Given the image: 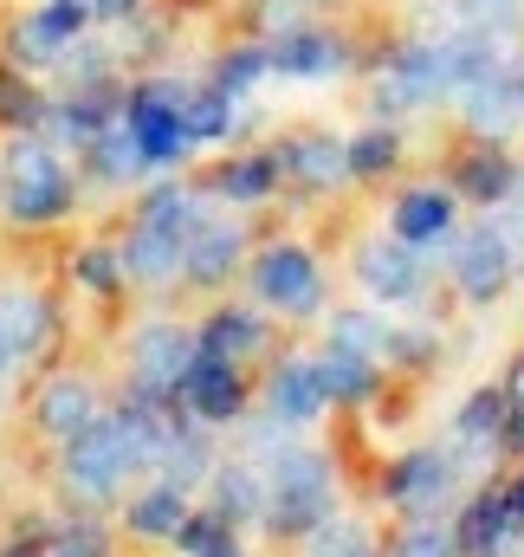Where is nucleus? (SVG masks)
I'll return each instance as SVG.
<instances>
[{
    "label": "nucleus",
    "instance_id": "nucleus-1",
    "mask_svg": "<svg viewBox=\"0 0 524 557\" xmlns=\"http://www.w3.org/2000/svg\"><path fill=\"white\" fill-rule=\"evenodd\" d=\"M330 519V467L311 447H285L272 467V493H265V525L272 532H317Z\"/></svg>",
    "mask_w": 524,
    "mask_h": 557
},
{
    "label": "nucleus",
    "instance_id": "nucleus-2",
    "mask_svg": "<svg viewBox=\"0 0 524 557\" xmlns=\"http://www.w3.org/2000/svg\"><path fill=\"white\" fill-rule=\"evenodd\" d=\"M447 260H453V285H460L466 305H492V298H506V285H512L519 267H524L519 240L499 227V214L479 221V227H466V234H453Z\"/></svg>",
    "mask_w": 524,
    "mask_h": 557
},
{
    "label": "nucleus",
    "instance_id": "nucleus-3",
    "mask_svg": "<svg viewBox=\"0 0 524 557\" xmlns=\"http://www.w3.org/2000/svg\"><path fill=\"white\" fill-rule=\"evenodd\" d=\"M376 117H408V111H434L447 104V72H440V39H401L389 65L376 72Z\"/></svg>",
    "mask_w": 524,
    "mask_h": 557
},
{
    "label": "nucleus",
    "instance_id": "nucleus-4",
    "mask_svg": "<svg viewBox=\"0 0 524 557\" xmlns=\"http://www.w3.org/2000/svg\"><path fill=\"white\" fill-rule=\"evenodd\" d=\"M124 124L136 131L149 169H169V162H182L195 149V131L182 117V85L175 78H142V85H130L124 91Z\"/></svg>",
    "mask_w": 524,
    "mask_h": 557
},
{
    "label": "nucleus",
    "instance_id": "nucleus-5",
    "mask_svg": "<svg viewBox=\"0 0 524 557\" xmlns=\"http://www.w3.org/2000/svg\"><path fill=\"white\" fill-rule=\"evenodd\" d=\"M124 473H136V460H130V441H124V421L117 416H98L85 434L65 441V486L78 499H111L124 486Z\"/></svg>",
    "mask_w": 524,
    "mask_h": 557
},
{
    "label": "nucleus",
    "instance_id": "nucleus-6",
    "mask_svg": "<svg viewBox=\"0 0 524 557\" xmlns=\"http://www.w3.org/2000/svg\"><path fill=\"white\" fill-rule=\"evenodd\" d=\"M91 20H98L91 0H46V7H33V13L13 26L7 59H13L20 72H33V65H59V59L91 33Z\"/></svg>",
    "mask_w": 524,
    "mask_h": 557
},
{
    "label": "nucleus",
    "instance_id": "nucleus-7",
    "mask_svg": "<svg viewBox=\"0 0 524 557\" xmlns=\"http://www.w3.org/2000/svg\"><path fill=\"white\" fill-rule=\"evenodd\" d=\"M253 292H260V305L285 311V318H317L324 311V273L298 240H278L253 260Z\"/></svg>",
    "mask_w": 524,
    "mask_h": 557
},
{
    "label": "nucleus",
    "instance_id": "nucleus-8",
    "mask_svg": "<svg viewBox=\"0 0 524 557\" xmlns=\"http://www.w3.org/2000/svg\"><path fill=\"white\" fill-rule=\"evenodd\" d=\"M357 285L376 305H421V292H427V253L408 247L401 234H376V240L357 247Z\"/></svg>",
    "mask_w": 524,
    "mask_h": 557
},
{
    "label": "nucleus",
    "instance_id": "nucleus-9",
    "mask_svg": "<svg viewBox=\"0 0 524 557\" xmlns=\"http://www.w3.org/2000/svg\"><path fill=\"white\" fill-rule=\"evenodd\" d=\"M389 234H401L408 247H421V253H434V247H453V234H460V188L447 182H414V188H401L389 208Z\"/></svg>",
    "mask_w": 524,
    "mask_h": 557
},
{
    "label": "nucleus",
    "instance_id": "nucleus-10",
    "mask_svg": "<svg viewBox=\"0 0 524 557\" xmlns=\"http://www.w3.org/2000/svg\"><path fill=\"white\" fill-rule=\"evenodd\" d=\"M195 350H201V337H188L182 324H142L130 337L136 389H149V396H182V376H188Z\"/></svg>",
    "mask_w": 524,
    "mask_h": 557
},
{
    "label": "nucleus",
    "instance_id": "nucleus-11",
    "mask_svg": "<svg viewBox=\"0 0 524 557\" xmlns=\"http://www.w3.org/2000/svg\"><path fill=\"white\" fill-rule=\"evenodd\" d=\"M453 188H460V201H473V208H506L512 201V188H519V162H512V149L506 137H473L460 156H453V175H447Z\"/></svg>",
    "mask_w": 524,
    "mask_h": 557
},
{
    "label": "nucleus",
    "instance_id": "nucleus-12",
    "mask_svg": "<svg viewBox=\"0 0 524 557\" xmlns=\"http://www.w3.org/2000/svg\"><path fill=\"white\" fill-rule=\"evenodd\" d=\"M265 39H272V78L317 85V78L350 72V46L324 26H285V33H265Z\"/></svg>",
    "mask_w": 524,
    "mask_h": 557
},
{
    "label": "nucleus",
    "instance_id": "nucleus-13",
    "mask_svg": "<svg viewBox=\"0 0 524 557\" xmlns=\"http://www.w3.org/2000/svg\"><path fill=\"white\" fill-rule=\"evenodd\" d=\"M460 117L473 137H512L524 124V59L512 52L499 72H486L466 98H460Z\"/></svg>",
    "mask_w": 524,
    "mask_h": 557
},
{
    "label": "nucleus",
    "instance_id": "nucleus-14",
    "mask_svg": "<svg viewBox=\"0 0 524 557\" xmlns=\"http://www.w3.org/2000/svg\"><path fill=\"white\" fill-rule=\"evenodd\" d=\"M278 169H285L291 188H304V195H330L337 182H350V137L298 131L291 143H278Z\"/></svg>",
    "mask_w": 524,
    "mask_h": 557
},
{
    "label": "nucleus",
    "instance_id": "nucleus-15",
    "mask_svg": "<svg viewBox=\"0 0 524 557\" xmlns=\"http://www.w3.org/2000/svg\"><path fill=\"white\" fill-rule=\"evenodd\" d=\"M182 409L195 421H234L247 409L240 363H234V357H214V350H195V363H188V376H182Z\"/></svg>",
    "mask_w": 524,
    "mask_h": 557
},
{
    "label": "nucleus",
    "instance_id": "nucleus-16",
    "mask_svg": "<svg viewBox=\"0 0 524 557\" xmlns=\"http://www.w3.org/2000/svg\"><path fill=\"white\" fill-rule=\"evenodd\" d=\"M324 409H330L324 363L291 357V363H278V370H272V383H265V416L278 421V428H304V421H317Z\"/></svg>",
    "mask_w": 524,
    "mask_h": 557
},
{
    "label": "nucleus",
    "instance_id": "nucleus-17",
    "mask_svg": "<svg viewBox=\"0 0 524 557\" xmlns=\"http://www.w3.org/2000/svg\"><path fill=\"white\" fill-rule=\"evenodd\" d=\"M453 454H440V447H421V454H408V460H395L389 473V499L401 512H414V519H427V512H440L447 506V493H453Z\"/></svg>",
    "mask_w": 524,
    "mask_h": 557
},
{
    "label": "nucleus",
    "instance_id": "nucleus-18",
    "mask_svg": "<svg viewBox=\"0 0 524 557\" xmlns=\"http://www.w3.org/2000/svg\"><path fill=\"white\" fill-rule=\"evenodd\" d=\"M72 201H78V182H72V169H65V162H52V169H39V175L7 182V221H20V227L65 221V214H72Z\"/></svg>",
    "mask_w": 524,
    "mask_h": 557
},
{
    "label": "nucleus",
    "instance_id": "nucleus-19",
    "mask_svg": "<svg viewBox=\"0 0 524 557\" xmlns=\"http://www.w3.org/2000/svg\"><path fill=\"white\" fill-rule=\"evenodd\" d=\"M247 260V227L240 221H201L195 234H188V253H182V278L188 285H221V278H234V267Z\"/></svg>",
    "mask_w": 524,
    "mask_h": 557
},
{
    "label": "nucleus",
    "instance_id": "nucleus-20",
    "mask_svg": "<svg viewBox=\"0 0 524 557\" xmlns=\"http://www.w3.org/2000/svg\"><path fill=\"white\" fill-rule=\"evenodd\" d=\"M33 421H39L52 441H72V434H85V428L98 421V389H91L85 376H52V383L39 389V403H33Z\"/></svg>",
    "mask_w": 524,
    "mask_h": 557
},
{
    "label": "nucleus",
    "instance_id": "nucleus-21",
    "mask_svg": "<svg viewBox=\"0 0 524 557\" xmlns=\"http://www.w3.org/2000/svg\"><path fill=\"white\" fill-rule=\"evenodd\" d=\"M278 182H285L278 149H247V156L221 162L208 188H214L221 201H234V208H253V201H272V195H278Z\"/></svg>",
    "mask_w": 524,
    "mask_h": 557
},
{
    "label": "nucleus",
    "instance_id": "nucleus-22",
    "mask_svg": "<svg viewBox=\"0 0 524 557\" xmlns=\"http://www.w3.org/2000/svg\"><path fill=\"white\" fill-rule=\"evenodd\" d=\"M0 331L13 337L20 363H39L46 344H52V305H46L39 292H26V285H7V292H0Z\"/></svg>",
    "mask_w": 524,
    "mask_h": 557
},
{
    "label": "nucleus",
    "instance_id": "nucleus-23",
    "mask_svg": "<svg viewBox=\"0 0 524 557\" xmlns=\"http://www.w3.org/2000/svg\"><path fill=\"white\" fill-rule=\"evenodd\" d=\"M506 416H512V389H479L453 416V441L466 454H492V447H506Z\"/></svg>",
    "mask_w": 524,
    "mask_h": 557
},
{
    "label": "nucleus",
    "instance_id": "nucleus-24",
    "mask_svg": "<svg viewBox=\"0 0 524 557\" xmlns=\"http://www.w3.org/2000/svg\"><path fill=\"white\" fill-rule=\"evenodd\" d=\"M182 253H188V240H175V234H162V227L136 221L130 240H124V273L142 278V285H162V278L182 273Z\"/></svg>",
    "mask_w": 524,
    "mask_h": 557
},
{
    "label": "nucleus",
    "instance_id": "nucleus-25",
    "mask_svg": "<svg viewBox=\"0 0 524 557\" xmlns=\"http://www.w3.org/2000/svg\"><path fill=\"white\" fill-rule=\"evenodd\" d=\"M524 512L512 506V493H486L473 512H466V525H460V545L473 557H499L512 545V525H519Z\"/></svg>",
    "mask_w": 524,
    "mask_h": 557
},
{
    "label": "nucleus",
    "instance_id": "nucleus-26",
    "mask_svg": "<svg viewBox=\"0 0 524 557\" xmlns=\"http://www.w3.org/2000/svg\"><path fill=\"white\" fill-rule=\"evenodd\" d=\"M201 350H214V357H234V363H247V357H260L265 350V324L253 311H240V305H227V311H214L201 331Z\"/></svg>",
    "mask_w": 524,
    "mask_h": 557
},
{
    "label": "nucleus",
    "instance_id": "nucleus-27",
    "mask_svg": "<svg viewBox=\"0 0 524 557\" xmlns=\"http://www.w3.org/2000/svg\"><path fill=\"white\" fill-rule=\"evenodd\" d=\"M136 221H149V227H162V234L188 240V234L208 221V201H201L195 188H182V182H162V188H149V195H142V214H136Z\"/></svg>",
    "mask_w": 524,
    "mask_h": 557
},
{
    "label": "nucleus",
    "instance_id": "nucleus-28",
    "mask_svg": "<svg viewBox=\"0 0 524 557\" xmlns=\"http://www.w3.org/2000/svg\"><path fill=\"white\" fill-rule=\"evenodd\" d=\"M324 383H330V403H370L376 396V383H383V357H370V350H344V344H330L324 357Z\"/></svg>",
    "mask_w": 524,
    "mask_h": 557
},
{
    "label": "nucleus",
    "instance_id": "nucleus-29",
    "mask_svg": "<svg viewBox=\"0 0 524 557\" xmlns=\"http://www.w3.org/2000/svg\"><path fill=\"white\" fill-rule=\"evenodd\" d=\"M182 117L195 143H227L234 137V91H221L214 78L208 85H182Z\"/></svg>",
    "mask_w": 524,
    "mask_h": 557
},
{
    "label": "nucleus",
    "instance_id": "nucleus-30",
    "mask_svg": "<svg viewBox=\"0 0 524 557\" xmlns=\"http://www.w3.org/2000/svg\"><path fill=\"white\" fill-rule=\"evenodd\" d=\"M447 20L473 26L486 39H506V46L524 39V0H447Z\"/></svg>",
    "mask_w": 524,
    "mask_h": 557
},
{
    "label": "nucleus",
    "instance_id": "nucleus-31",
    "mask_svg": "<svg viewBox=\"0 0 524 557\" xmlns=\"http://www.w3.org/2000/svg\"><path fill=\"white\" fill-rule=\"evenodd\" d=\"M85 162H91V175H98V182H130L136 169H149V156H142V143H136V131L124 124V117H117L104 137L85 149Z\"/></svg>",
    "mask_w": 524,
    "mask_h": 557
},
{
    "label": "nucleus",
    "instance_id": "nucleus-32",
    "mask_svg": "<svg viewBox=\"0 0 524 557\" xmlns=\"http://www.w3.org/2000/svg\"><path fill=\"white\" fill-rule=\"evenodd\" d=\"M265 493H272V480L253 473V467H221L214 473V512L221 519H265Z\"/></svg>",
    "mask_w": 524,
    "mask_h": 557
},
{
    "label": "nucleus",
    "instance_id": "nucleus-33",
    "mask_svg": "<svg viewBox=\"0 0 524 557\" xmlns=\"http://www.w3.org/2000/svg\"><path fill=\"white\" fill-rule=\"evenodd\" d=\"M395 162H401V131L389 117H376L370 131L350 137V182H383Z\"/></svg>",
    "mask_w": 524,
    "mask_h": 557
},
{
    "label": "nucleus",
    "instance_id": "nucleus-34",
    "mask_svg": "<svg viewBox=\"0 0 524 557\" xmlns=\"http://www.w3.org/2000/svg\"><path fill=\"white\" fill-rule=\"evenodd\" d=\"M182 519H188V506H182V486H169V480L130 499V532L136 539H175Z\"/></svg>",
    "mask_w": 524,
    "mask_h": 557
},
{
    "label": "nucleus",
    "instance_id": "nucleus-35",
    "mask_svg": "<svg viewBox=\"0 0 524 557\" xmlns=\"http://www.w3.org/2000/svg\"><path fill=\"white\" fill-rule=\"evenodd\" d=\"M46 111H52V98H46L39 85H26L20 65H7V72H0V124H7V131H39Z\"/></svg>",
    "mask_w": 524,
    "mask_h": 557
},
{
    "label": "nucleus",
    "instance_id": "nucleus-36",
    "mask_svg": "<svg viewBox=\"0 0 524 557\" xmlns=\"http://www.w3.org/2000/svg\"><path fill=\"white\" fill-rule=\"evenodd\" d=\"M260 78H272V39H247V46H234V52L214 65V85L234 91V98H247Z\"/></svg>",
    "mask_w": 524,
    "mask_h": 557
},
{
    "label": "nucleus",
    "instance_id": "nucleus-37",
    "mask_svg": "<svg viewBox=\"0 0 524 557\" xmlns=\"http://www.w3.org/2000/svg\"><path fill=\"white\" fill-rule=\"evenodd\" d=\"M208 467H214L208 441H201L195 428H175V441H169V454H162V480H169V486H195Z\"/></svg>",
    "mask_w": 524,
    "mask_h": 557
},
{
    "label": "nucleus",
    "instance_id": "nucleus-38",
    "mask_svg": "<svg viewBox=\"0 0 524 557\" xmlns=\"http://www.w3.org/2000/svg\"><path fill=\"white\" fill-rule=\"evenodd\" d=\"M72 273H78V285L85 292H98V298H111L117 285H124V247H85L78 260H72Z\"/></svg>",
    "mask_w": 524,
    "mask_h": 557
},
{
    "label": "nucleus",
    "instance_id": "nucleus-39",
    "mask_svg": "<svg viewBox=\"0 0 524 557\" xmlns=\"http://www.w3.org/2000/svg\"><path fill=\"white\" fill-rule=\"evenodd\" d=\"M330 344L383 357V344H389V324H383V318H370V311H337V318H330Z\"/></svg>",
    "mask_w": 524,
    "mask_h": 557
},
{
    "label": "nucleus",
    "instance_id": "nucleus-40",
    "mask_svg": "<svg viewBox=\"0 0 524 557\" xmlns=\"http://www.w3.org/2000/svg\"><path fill=\"white\" fill-rule=\"evenodd\" d=\"M311 557H376V552H370V539H363L350 519H337V525L324 519V525H317V545H311Z\"/></svg>",
    "mask_w": 524,
    "mask_h": 557
},
{
    "label": "nucleus",
    "instance_id": "nucleus-41",
    "mask_svg": "<svg viewBox=\"0 0 524 557\" xmlns=\"http://www.w3.org/2000/svg\"><path fill=\"white\" fill-rule=\"evenodd\" d=\"M453 532L447 525H414V532H401V545H395L389 557H453Z\"/></svg>",
    "mask_w": 524,
    "mask_h": 557
},
{
    "label": "nucleus",
    "instance_id": "nucleus-42",
    "mask_svg": "<svg viewBox=\"0 0 524 557\" xmlns=\"http://www.w3.org/2000/svg\"><path fill=\"white\" fill-rule=\"evenodd\" d=\"M383 357H389V363H427V357H434V337H421V331H389Z\"/></svg>",
    "mask_w": 524,
    "mask_h": 557
},
{
    "label": "nucleus",
    "instance_id": "nucleus-43",
    "mask_svg": "<svg viewBox=\"0 0 524 557\" xmlns=\"http://www.w3.org/2000/svg\"><path fill=\"white\" fill-rule=\"evenodd\" d=\"M33 557H104V545L91 532H65V539H52L46 552H33Z\"/></svg>",
    "mask_w": 524,
    "mask_h": 557
},
{
    "label": "nucleus",
    "instance_id": "nucleus-44",
    "mask_svg": "<svg viewBox=\"0 0 524 557\" xmlns=\"http://www.w3.org/2000/svg\"><path fill=\"white\" fill-rule=\"evenodd\" d=\"M506 447H524V370L512 376V416H506Z\"/></svg>",
    "mask_w": 524,
    "mask_h": 557
},
{
    "label": "nucleus",
    "instance_id": "nucleus-45",
    "mask_svg": "<svg viewBox=\"0 0 524 557\" xmlns=\"http://www.w3.org/2000/svg\"><path fill=\"white\" fill-rule=\"evenodd\" d=\"M506 214H519V221H524V162H519V188H512V201H506Z\"/></svg>",
    "mask_w": 524,
    "mask_h": 557
},
{
    "label": "nucleus",
    "instance_id": "nucleus-46",
    "mask_svg": "<svg viewBox=\"0 0 524 557\" xmlns=\"http://www.w3.org/2000/svg\"><path fill=\"white\" fill-rule=\"evenodd\" d=\"M201 557H240V552H234V539H221L214 552H201Z\"/></svg>",
    "mask_w": 524,
    "mask_h": 557
},
{
    "label": "nucleus",
    "instance_id": "nucleus-47",
    "mask_svg": "<svg viewBox=\"0 0 524 557\" xmlns=\"http://www.w3.org/2000/svg\"><path fill=\"white\" fill-rule=\"evenodd\" d=\"M512 506H519V512H524V473H519V486H512Z\"/></svg>",
    "mask_w": 524,
    "mask_h": 557
},
{
    "label": "nucleus",
    "instance_id": "nucleus-48",
    "mask_svg": "<svg viewBox=\"0 0 524 557\" xmlns=\"http://www.w3.org/2000/svg\"><path fill=\"white\" fill-rule=\"evenodd\" d=\"M0 214H7V175H0Z\"/></svg>",
    "mask_w": 524,
    "mask_h": 557
}]
</instances>
